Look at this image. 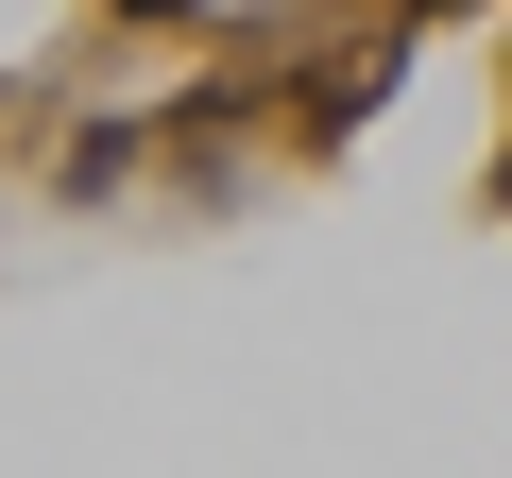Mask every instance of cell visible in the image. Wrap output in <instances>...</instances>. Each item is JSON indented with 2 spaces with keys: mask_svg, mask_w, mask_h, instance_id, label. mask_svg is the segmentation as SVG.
Instances as JSON below:
<instances>
[{
  "mask_svg": "<svg viewBox=\"0 0 512 478\" xmlns=\"http://www.w3.org/2000/svg\"><path fill=\"white\" fill-rule=\"evenodd\" d=\"M120 18H188V0H120Z\"/></svg>",
  "mask_w": 512,
  "mask_h": 478,
  "instance_id": "1",
  "label": "cell"
}]
</instances>
